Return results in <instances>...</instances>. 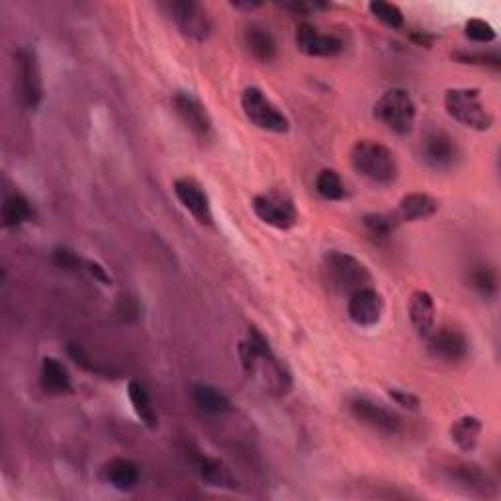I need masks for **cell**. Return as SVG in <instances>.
<instances>
[{
    "label": "cell",
    "instance_id": "1",
    "mask_svg": "<svg viewBox=\"0 0 501 501\" xmlns=\"http://www.w3.org/2000/svg\"><path fill=\"white\" fill-rule=\"evenodd\" d=\"M239 357L243 370L249 376H257L264 384V388L274 393H286L290 390V375L282 362L274 357L269 341L257 329L251 327L247 339L239 343Z\"/></svg>",
    "mask_w": 501,
    "mask_h": 501
},
{
    "label": "cell",
    "instance_id": "2",
    "mask_svg": "<svg viewBox=\"0 0 501 501\" xmlns=\"http://www.w3.org/2000/svg\"><path fill=\"white\" fill-rule=\"evenodd\" d=\"M350 165L360 177L380 186L396 183L400 175L398 159L392 149L372 140H360L350 149Z\"/></svg>",
    "mask_w": 501,
    "mask_h": 501
},
{
    "label": "cell",
    "instance_id": "3",
    "mask_svg": "<svg viewBox=\"0 0 501 501\" xmlns=\"http://www.w3.org/2000/svg\"><path fill=\"white\" fill-rule=\"evenodd\" d=\"M324 279L335 294L350 296L362 288H368L372 276L367 264L343 251H332L324 259Z\"/></svg>",
    "mask_w": 501,
    "mask_h": 501
},
{
    "label": "cell",
    "instance_id": "4",
    "mask_svg": "<svg viewBox=\"0 0 501 501\" xmlns=\"http://www.w3.org/2000/svg\"><path fill=\"white\" fill-rule=\"evenodd\" d=\"M445 110L453 120L476 132H488L494 125V116L478 89H449L445 94Z\"/></svg>",
    "mask_w": 501,
    "mask_h": 501
},
{
    "label": "cell",
    "instance_id": "5",
    "mask_svg": "<svg viewBox=\"0 0 501 501\" xmlns=\"http://www.w3.org/2000/svg\"><path fill=\"white\" fill-rule=\"evenodd\" d=\"M375 118L398 135L411 134L418 108L408 91L390 89L384 92L375 104Z\"/></svg>",
    "mask_w": 501,
    "mask_h": 501
},
{
    "label": "cell",
    "instance_id": "6",
    "mask_svg": "<svg viewBox=\"0 0 501 501\" xmlns=\"http://www.w3.org/2000/svg\"><path fill=\"white\" fill-rule=\"evenodd\" d=\"M241 108L245 118L263 132L286 134L290 130V120L261 89L249 87L241 94Z\"/></svg>",
    "mask_w": 501,
    "mask_h": 501
},
{
    "label": "cell",
    "instance_id": "7",
    "mask_svg": "<svg viewBox=\"0 0 501 501\" xmlns=\"http://www.w3.org/2000/svg\"><path fill=\"white\" fill-rule=\"evenodd\" d=\"M253 212L266 226L274 229H290L298 221V210L294 200L279 190L263 192L253 198Z\"/></svg>",
    "mask_w": 501,
    "mask_h": 501
},
{
    "label": "cell",
    "instance_id": "8",
    "mask_svg": "<svg viewBox=\"0 0 501 501\" xmlns=\"http://www.w3.org/2000/svg\"><path fill=\"white\" fill-rule=\"evenodd\" d=\"M165 8L183 36L196 41H206L212 36L214 26H212L206 8L194 0H173V3H167Z\"/></svg>",
    "mask_w": 501,
    "mask_h": 501
},
{
    "label": "cell",
    "instance_id": "9",
    "mask_svg": "<svg viewBox=\"0 0 501 501\" xmlns=\"http://www.w3.org/2000/svg\"><path fill=\"white\" fill-rule=\"evenodd\" d=\"M20 96L26 108L36 110L44 102V79H41L39 59L34 48H20L16 53Z\"/></svg>",
    "mask_w": 501,
    "mask_h": 501
},
{
    "label": "cell",
    "instance_id": "10",
    "mask_svg": "<svg viewBox=\"0 0 501 501\" xmlns=\"http://www.w3.org/2000/svg\"><path fill=\"white\" fill-rule=\"evenodd\" d=\"M349 411L358 423L380 435L393 436L402 429V419L398 415L370 398H362V396L353 398L349 402Z\"/></svg>",
    "mask_w": 501,
    "mask_h": 501
},
{
    "label": "cell",
    "instance_id": "11",
    "mask_svg": "<svg viewBox=\"0 0 501 501\" xmlns=\"http://www.w3.org/2000/svg\"><path fill=\"white\" fill-rule=\"evenodd\" d=\"M173 106L180 122L186 125V130L194 135L198 142L206 143L214 137V124H212L206 106L202 104L196 96L188 92H177L173 96Z\"/></svg>",
    "mask_w": 501,
    "mask_h": 501
},
{
    "label": "cell",
    "instance_id": "12",
    "mask_svg": "<svg viewBox=\"0 0 501 501\" xmlns=\"http://www.w3.org/2000/svg\"><path fill=\"white\" fill-rule=\"evenodd\" d=\"M421 157L435 170H451L461 161V147L445 132H431L421 143Z\"/></svg>",
    "mask_w": 501,
    "mask_h": 501
},
{
    "label": "cell",
    "instance_id": "13",
    "mask_svg": "<svg viewBox=\"0 0 501 501\" xmlns=\"http://www.w3.org/2000/svg\"><path fill=\"white\" fill-rule=\"evenodd\" d=\"M384 314V300L378 290L368 286L350 294L347 302V315L358 327H375Z\"/></svg>",
    "mask_w": 501,
    "mask_h": 501
},
{
    "label": "cell",
    "instance_id": "14",
    "mask_svg": "<svg viewBox=\"0 0 501 501\" xmlns=\"http://www.w3.org/2000/svg\"><path fill=\"white\" fill-rule=\"evenodd\" d=\"M296 48L307 57H335L343 51V41L304 22L296 28Z\"/></svg>",
    "mask_w": 501,
    "mask_h": 501
},
{
    "label": "cell",
    "instance_id": "15",
    "mask_svg": "<svg viewBox=\"0 0 501 501\" xmlns=\"http://www.w3.org/2000/svg\"><path fill=\"white\" fill-rule=\"evenodd\" d=\"M175 196L177 200L183 204V208L188 212V214L194 216V220L202 226H210L212 223V206H210V198L206 194V190L200 186V183H196L194 178H177L175 185Z\"/></svg>",
    "mask_w": 501,
    "mask_h": 501
},
{
    "label": "cell",
    "instance_id": "16",
    "mask_svg": "<svg viewBox=\"0 0 501 501\" xmlns=\"http://www.w3.org/2000/svg\"><path fill=\"white\" fill-rule=\"evenodd\" d=\"M429 339V353L443 362H462L471 350V343L462 332L454 327H443L439 332H431Z\"/></svg>",
    "mask_w": 501,
    "mask_h": 501
},
{
    "label": "cell",
    "instance_id": "17",
    "mask_svg": "<svg viewBox=\"0 0 501 501\" xmlns=\"http://www.w3.org/2000/svg\"><path fill=\"white\" fill-rule=\"evenodd\" d=\"M453 482L462 488L468 494H478V496H489V492L496 488L494 479L488 476L484 468H479L472 462H456L446 471Z\"/></svg>",
    "mask_w": 501,
    "mask_h": 501
},
{
    "label": "cell",
    "instance_id": "18",
    "mask_svg": "<svg viewBox=\"0 0 501 501\" xmlns=\"http://www.w3.org/2000/svg\"><path fill=\"white\" fill-rule=\"evenodd\" d=\"M39 384L48 396H65V393L73 392V382L67 367L53 357H46L41 360Z\"/></svg>",
    "mask_w": 501,
    "mask_h": 501
},
{
    "label": "cell",
    "instance_id": "19",
    "mask_svg": "<svg viewBox=\"0 0 501 501\" xmlns=\"http://www.w3.org/2000/svg\"><path fill=\"white\" fill-rule=\"evenodd\" d=\"M102 476L118 492H132L140 484L142 471L140 466L134 461H127V458H112L110 462L104 464Z\"/></svg>",
    "mask_w": 501,
    "mask_h": 501
},
{
    "label": "cell",
    "instance_id": "20",
    "mask_svg": "<svg viewBox=\"0 0 501 501\" xmlns=\"http://www.w3.org/2000/svg\"><path fill=\"white\" fill-rule=\"evenodd\" d=\"M435 302L428 290H415L410 298V319L415 332L421 337H429L435 329Z\"/></svg>",
    "mask_w": 501,
    "mask_h": 501
},
{
    "label": "cell",
    "instance_id": "21",
    "mask_svg": "<svg viewBox=\"0 0 501 501\" xmlns=\"http://www.w3.org/2000/svg\"><path fill=\"white\" fill-rule=\"evenodd\" d=\"M194 466L198 476L202 478V482H206L208 486L220 488V489L238 488V479L231 474L229 466L226 462L218 461V458L198 454L194 458Z\"/></svg>",
    "mask_w": 501,
    "mask_h": 501
},
{
    "label": "cell",
    "instance_id": "22",
    "mask_svg": "<svg viewBox=\"0 0 501 501\" xmlns=\"http://www.w3.org/2000/svg\"><path fill=\"white\" fill-rule=\"evenodd\" d=\"M436 210H439V200L425 192H411L400 200L396 216L400 221H421L435 216Z\"/></svg>",
    "mask_w": 501,
    "mask_h": 501
},
{
    "label": "cell",
    "instance_id": "23",
    "mask_svg": "<svg viewBox=\"0 0 501 501\" xmlns=\"http://www.w3.org/2000/svg\"><path fill=\"white\" fill-rule=\"evenodd\" d=\"M192 398L196 406L210 415H223L231 411V402L221 390L210 386V384H194L192 386Z\"/></svg>",
    "mask_w": 501,
    "mask_h": 501
},
{
    "label": "cell",
    "instance_id": "24",
    "mask_svg": "<svg viewBox=\"0 0 501 501\" xmlns=\"http://www.w3.org/2000/svg\"><path fill=\"white\" fill-rule=\"evenodd\" d=\"M245 46L259 63H271L276 57V53H279V46H276L272 34L261 26L247 28V31H245Z\"/></svg>",
    "mask_w": 501,
    "mask_h": 501
},
{
    "label": "cell",
    "instance_id": "25",
    "mask_svg": "<svg viewBox=\"0 0 501 501\" xmlns=\"http://www.w3.org/2000/svg\"><path fill=\"white\" fill-rule=\"evenodd\" d=\"M127 398H130V403L137 415V419H140L145 428L157 429L159 415H157L153 403H151V398H149V393L142 382L132 380L130 384H127Z\"/></svg>",
    "mask_w": 501,
    "mask_h": 501
},
{
    "label": "cell",
    "instance_id": "26",
    "mask_svg": "<svg viewBox=\"0 0 501 501\" xmlns=\"http://www.w3.org/2000/svg\"><path fill=\"white\" fill-rule=\"evenodd\" d=\"M484 431V425L474 415H464L451 425V439L462 453H471L476 449L479 435Z\"/></svg>",
    "mask_w": 501,
    "mask_h": 501
},
{
    "label": "cell",
    "instance_id": "27",
    "mask_svg": "<svg viewBox=\"0 0 501 501\" xmlns=\"http://www.w3.org/2000/svg\"><path fill=\"white\" fill-rule=\"evenodd\" d=\"M34 220V206L31 202L20 194V192H10L3 204V223L4 228H20L22 223Z\"/></svg>",
    "mask_w": 501,
    "mask_h": 501
},
{
    "label": "cell",
    "instance_id": "28",
    "mask_svg": "<svg viewBox=\"0 0 501 501\" xmlns=\"http://www.w3.org/2000/svg\"><path fill=\"white\" fill-rule=\"evenodd\" d=\"M468 284H471V288L479 298L492 300L499 292L497 271L489 264H476L471 274H468Z\"/></svg>",
    "mask_w": 501,
    "mask_h": 501
},
{
    "label": "cell",
    "instance_id": "29",
    "mask_svg": "<svg viewBox=\"0 0 501 501\" xmlns=\"http://www.w3.org/2000/svg\"><path fill=\"white\" fill-rule=\"evenodd\" d=\"M315 190L319 196L329 202H339L347 196L343 178H341L337 170L333 168L319 170V175L315 178Z\"/></svg>",
    "mask_w": 501,
    "mask_h": 501
},
{
    "label": "cell",
    "instance_id": "30",
    "mask_svg": "<svg viewBox=\"0 0 501 501\" xmlns=\"http://www.w3.org/2000/svg\"><path fill=\"white\" fill-rule=\"evenodd\" d=\"M400 220L396 216V212H378V214H367L362 218V226H365L372 236L378 238H388L393 231L398 229Z\"/></svg>",
    "mask_w": 501,
    "mask_h": 501
},
{
    "label": "cell",
    "instance_id": "31",
    "mask_svg": "<svg viewBox=\"0 0 501 501\" xmlns=\"http://www.w3.org/2000/svg\"><path fill=\"white\" fill-rule=\"evenodd\" d=\"M370 14L375 16L378 22H382L384 26H388L392 30H402L406 20H403V13L392 3H384V0H372L368 4Z\"/></svg>",
    "mask_w": 501,
    "mask_h": 501
},
{
    "label": "cell",
    "instance_id": "32",
    "mask_svg": "<svg viewBox=\"0 0 501 501\" xmlns=\"http://www.w3.org/2000/svg\"><path fill=\"white\" fill-rule=\"evenodd\" d=\"M464 31H466V38L476 41V44H492V41L496 39L494 26L486 22V20H482V18L468 20Z\"/></svg>",
    "mask_w": 501,
    "mask_h": 501
},
{
    "label": "cell",
    "instance_id": "33",
    "mask_svg": "<svg viewBox=\"0 0 501 501\" xmlns=\"http://www.w3.org/2000/svg\"><path fill=\"white\" fill-rule=\"evenodd\" d=\"M458 61L464 63V65H482V67H492L499 69L501 67V57L497 53H466L461 51L454 56Z\"/></svg>",
    "mask_w": 501,
    "mask_h": 501
},
{
    "label": "cell",
    "instance_id": "34",
    "mask_svg": "<svg viewBox=\"0 0 501 501\" xmlns=\"http://www.w3.org/2000/svg\"><path fill=\"white\" fill-rule=\"evenodd\" d=\"M53 263H56L63 271H79V269H82L81 264H84L79 255L67 247L53 249Z\"/></svg>",
    "mask_w": 501,
    "mask_h": 501
},
{
    "label": "cell",
    "instance_id": "35",
    "mask_svg": "<svg viewBox=\"0 0 501 501\" xmlns=\"http://www.w3.org/2000/svg\"><path fill=\"white\" fill-rule=\"evenodd\" d=\"M388 396L392 398L393 403H396V406L408 410V411H418L421 408V400L415 396V393H411V392L390 388L388 390Z\"/></svg>",
    "mask_w": 501,
    "mask_h": 501
},
{
    "label": "cell",
    "instance_id": "36",
    "mask_svg": "<svg viewBox=\"0 0 501 501\" xmlns=\"http://www.w3.org/2000/svg\"><path fill=\"white\" fill-rule=\"evenodd\" d=\"M84 264H87V271H89V272H91V274L94 276V279H96V281H100L102 284H110V276H108V274H106V271L102 269V266H100L99 263L87 261V263H84Z\"/></svg>",
    "mask_w": 501,
    "mask_h": 501
},
{
    "label": "cell",
    "instance_id": "37",
    "mask_svg": "<svg viewBox=\"0 0 501 501\" xmlns=\"http://www.w3.org/2000/svg\"><path fill=\"white\" fill-rule=\"evenodd\" d=\"M233 8H238V10H255V8H259L261 3H241V0H238V3H231Z\"/></svg>",
    "mask_w": 501,
    "mask_h": 501
},
{
    "label": "cell",
    "instance_id": "38",
    "mask_svg": "<svg viewBox=\"0 0 501 501\" xmlns=\"http://www.w3.org/2000/svg\"><path fill=\"white\" fill-rule=\"evenodd\" d=\"M411 38H413L415 41H418L419 46H425V48H429V46H431V41H433V38L428 36V34H413Z\"/></svg>",
    "mask_w": 501,
    "mask_h": 501
}]
</instances>
